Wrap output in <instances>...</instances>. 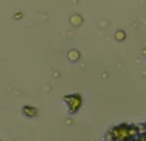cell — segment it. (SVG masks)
Instances as JSON below:
<instances>
[{
  "mask_svg": "<svg viewBox=\"0 0 146 141\" xmlns=\"http://www.w3.org/2000/svg\"><path fill=\"white\" fill-rule=\"evenodd\" d=\"M65 102L68 105L70 113H76L79 110V107L82 105V98L79 95H68V96H65Z\"/></svg>",
  "mask_w": 146,
  "mask_h": 141,
  "instance_id": "obj_1",
  "label": "cell"
},
{
  "mask_svg": "<svg viewBox=\"0 0 146 141\" xmlns=\"http://www.w3.org/2000/svg\"><path fill=\"white\" fill-rule=\"evenodd\" d=\"M68 59H70V61H78V59H79V53H78L76 50H75V51L72 50L70 53H68Z\"/></svg>",
  "mask_w": 146,
  "mask_h": 141,
  "instance_id": "obj_2",
  "label": "cell"
},
{
  "mask_svg": "<svg viewBox=\"0 0 146 141\" xmlns=\"http://www.w3.org/2000/svg\"><path fill=\"white\" fill-rule=\"evenodd\" d=\"M115 37H117V39H118V40H123V39H124V37H126V34H124L123 31H118V33L115 34Z\"/></svg>",
  "mask_w": 146,
  "mask_h": 141,
  "instance_id": "obj_3",
  "label": "cell"
}]
</instances>
